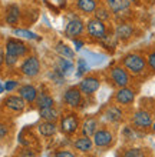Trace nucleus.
Instances as JSON below:
<instances>
[{
  "instance_id": "nucleus-5",
  "label": "nucleus",
  "mask_w": 155,
  "mask_h": 157,
  "mask_svg": "<svg viewBox=\"0 0 155 157\" xmlns=\"http://www.w3.org/2000/svg\"><path fill=\"white\" fill-rule=\"evenodd\" d=\"M109 30L111 29L106 26V23L99 20V19H96V17H91V19H88V21L85 23V32H86V34L96 41L104 40V39L106 37V34H108Z\"/></svg>"
},
{
  "instance_id": "nucleus-32",
  "label": "nucleus",
  "mask_w": 155,
  "mask_h": 157,
  "mask_svg": "<svg viewBox=\"0 0 155 157\" xmlns=\"http://www.w3.org/2000/svg\"><path fill=\"white\" fill-rule=\"evenodd\" d=\"M145 59H147L148 70H149L151 73H154V75H155V47H154V49H151L149 52H148L147 56H145Z\"/></svg>"
},
{
  "instance_id": "nucleus-16",
  "label": "nucleus",
  "mask_w": 155,
  "mask_h": 157,
  "mask_svg": "<svg viewBox=\"0 0 155 157\" xmlns=\"http://www.w3.org/2000/svg\"><path fill=\"white\" fill-rule=\"evenodd\" d=\"M17 93H19V96H22L25 99V101L27 104H35V101H36V99H38V96H39L38 87L33 86L32 83L20 84L19 89H17Z\"/></svg>"
},
{
  "instance_id": "nucleus-23",
  "label": "nucleus",
  "mask_w": 155,
  "mask_h": 157,
  "mask_svg": "<svg viewBox=\"0 0 155 157\" xmlns=\"http://www.w3.org/2000/svg\"><path fill=\"white\" fill-rule=\"evenodd\" d=\"M39 116H40L42 120H45V121H59L62 113H60V110L56 106H53V107L40 109L39 110Z\"/></svg>"
},
{
  "instance_id": "nucleus-27",
  "label": "nucleus",
  "mask_w": 155,
  "mask_h": 157,
  "mask_svg": "<svg viewBox=\"0 0 155 157\" xmlns=\"http://www.w3.org/2000/svg\"><path fill=\"white\" fill-rule=\"evenodd\" d=\"M55 50H56V53H59L62 57L71 59V60H73V59H75V56H76L75 50L72 49V47H69L65 41H58V43H56V46H55Z\"/></svg>"
},
{
  "instance_id": "nucleus-3",
  "label": "nucleus",
  "mask_w": 155,
  "mask_h": 157,
  "mask_svg": "<svg viewBox=\"0 0 155 157\" xmlns=\"http://www.w3.org/2000/svg\"><path fill=\"white\" fill-rule=\"evenodd\" d=\"M108 77L109 82L112 83L116 89L131 86V83H132V75L122 64H115V66L111 67L108 70Z\"/></svg>"
},
{
  "instance_id": "nucleus-12",
  "label": "nucleus",
  "mask_w": 155,
  "mask_h": 157,
  "mask_svg": "<svg viewBox=\"0 0 155 157\" xmlns=\"http://www.w3.org/2000/svg\"><path fill=\"white\" fill-rule=\"evenodd\" d=\"M102 120L109 124H119L125 120V110L119 104H109L102 112Z\"/></svg>"
},
{
  "instance_id": "nucleus-31",
  "label": "nucleus",
  "mask_w": 155,
  "mask_h": 157,
  "mask_svg": "<svg viewBox=\"0 0 155 157\" xmlns=\"http://www.w3.org/2000/svg\"><path fill=\"white\" fill-rule=\"evenodd\" d=\"M89 71V64L86 63L85 59H78V71H76V76L78 77H84V75H86Z\"/></svg>"
},
{
  "instance_id": "nucleus-29",
  "label": "nucleus",
  "mask_w": 155,
  "mask_h": 157,
  "mask_svg": "<svg viewBox=\"0 0 155 157\" xmlns=\"http://www.w3.org/2000/svg\"><path fill=\"white\" fill-rule=\"evenodd\" d=\"M13 34H16L17 37H23V39H29V40H40V36H38L36 33L30 32L26 29H13Z\"/></svg>"
},
{
  "instance_id": "nucleus-14",
  "label": "nucleus",
  "mask_w": 155,
  "mask_h": 157,
  "mask_svg": "<svg viewBox=\"0 0 155 157\" xmlns=\"http://www.w3.org/2000/svg\"><path fill=\"white\" fill-rule=\"evenodd\" d=\"M3 107L10 113H23L26 110L27 103L25 101V99L19 94H9L6 96L2 101Z\"/></svg>"
},
{
  "instance_id": "nucleus-4",
  "label": "nucleus",
  "mask_w": 155,
  "mask_h": 157,
  "mask_svg": "<svg viewBox=\"0 0 155 157\" xmlns=\"http://www.w3.org/2000/svg\"><path fill=\"white\" fill-rule=\"evenodd\" d=\"M152 121H154V113L148 109H138L131 114L129 123L138 130L142 132H148L151 130Z\"/></svg>"
},
{
  "instance_id": "nucleus-20",
  "label": "nucleus",
  "mask_w": 155,
  "mask_h": 157,
  "mask_svg": "<svg viewBox=\"0 0 155 157\" xmlns=\"http://www.w3.org/2000/svg\"><path fill=\"white\" fill-rule=\"evenodd\" d=\"M20 16H22V12H20V7L17 4H9L6 7V12H4V21L7 23L9 26L14 27L16 25H19L20 21Z\"/></svg>"
},
{
  "instance_id": "nucleus-11",
  "label": "nucleus",
  "mask_w": 155,
  "mask_h": 157,
  "mask_svg": "<svg viewBox=\"0 0 155 157\" xmlns=\"http://www.w3.org/2000/svg\"><path fill=\"white\" fill-rule=\"evenodd\" d=\"M85 33V21L82 20V17H79L78 14H72L69 16L65 26V34L69 39H76L80 37Z\"/></svg>"
},
{
  "instance_id": "nucleus-41",
  "label": "nucleus",
  "mask_w": 155,
  "mask_h": 157,
  "mask_svg": "<svg viewBox=\"0 0 155 157\" xmlns=\"http://www.w3.org/2000/svg\"><path fill=\"white\" fill-rule=\"evenodd\" d=\"M76 157H85V156H78V154H76Z\"/></svg>"
},
{
  "instance_id": "nucleus-42",
  "label": "nucleus",
  "mask_w": 155,
  "mask_h": 157,
  "mask_svg": "<svg viewBox=\"0 0 155 157\" xmlns=\"http://www.w3.org/2000/svg\"><path fill=\"white\" fill-rule=\"evenodd\" d=\"M152 113H154V119H155V112H152Z\"/></svg>"
},
{
  "instance_id": "nucleus-10",
  "label": "nucleus",
  "mask_w": 155,
  "mask_h": 157,
  "mask_svg": "<svg viewBox=\"0 0 155 157\" xmlns=\"http://www.w3.org/2000/svg\"><path fill=\"white\" fill-rule=\"evenodd\" d=\"M137 99V90L131 86H125V87H119L116 89L115 94H113V101L122 107H129L135 103Z\"/></svg>"
},
{
  "instance_id": "nucleus-34",
  "label": "nucleus",
  "mask_w": 155,
  "mask_h": 157,
  "mask_svg": "<svg viewBox=\"0 0 155 157\" xmlns=\"http://www.w3.org/2000/svg\"><path fill=\"white\" fill-rule=\"evenodd\" d=\"M53 157H76V153L69 149H59L53 153Z\"/></svg>"
},
{
  "instance_id": "nucleus-8",
  "label": "nucleus",
  "mask_w": 155,
  "mask_h": 157,
  "mask_svg": "<svg viewBox=\"0 0 155 157\" xmlns=\"http://www.w3.org/2000/svg\"><path fill=\"white\" fill-rule=\"evenodd\" d=\"M84 97L85 96L82 94V91H80V89L78 86L67 87L62 94L63 104H65L66 107H69L71 110H78V109L82 107V104H84Z\"/></svg>"
},
{
  "instance_id": "nucleus-30",
  "label": "nucleus",
  "mask_w": 155,
  "mask_h": 157,
  "mask_svg": "<svg viewBox=\"0 0 155 157\" xmlns=\"http://www.w3.org/2000/svg\"><path fill=\"white\" fill-rule=\"evenodd\" d=\"M104 4L112 12V14H116L124 9V2L122 0H104Z\"/></svg>"
},
{
  "instance_id": "nucleus-7",
  "label": "nucleus",
  "mask_w": 155,
  "mask_h": 157,
  "mask_svg": "<svg viewBox=\"0 0 155 157\" xmlns=\"http://www.w3.org/2000/svg\"><path fill=\"white\" fill-rule=\"evenodd\" d=\"M40 60L38 59V56L35 54H27L26 57H23L20 66H19V71L27 78H35L40 75Z\"/></svg>"
},
{
  "instance_id": "nucleus-38",
  "label": "nucleus",
  "mask_w": 155,
  "mask_h": 157,
  "mask_svg": "<svg viewBox=\"0 0 155 157\" xmlns=\"http://www.w3.org/2000/svg\"><path fill=\"white\" fill-rule=\"evenodd\" d=\"M4 64V47L0 46V67Z\"/></svg>"
},
{
  "instance_id": "nucleus-22",
  "label": "nucleus",
  "mask_w": 155,
  "mask_h": 157,
  "mask_svg": "<svg viewBox=\"0 0 155 157\" xmlns=\"http://www.w3.org/2000/svg\"><path fill=\"white\" fill-rule=\"evenodd\" d=\"M98 6H99L98 0H76L75 3L78 12L84 13V14H93Z\"/></svg>"
},
{
  "instance_id": "nucleus-15",
  "label": "nucleus",
  "mask_w": 155,
  "mask_h": 157,
  "mask_svg": "<svg viewBox=\"0 0 155 157\" xmlns=\"http://www.w3.org/2000/svg\"><path fill=\"white\" fill-rule=\"evenodd\" d=\"M113 32H115V36H116V39L119 41H128L129 39L134 37L135 27L129 21H121V23L116 25Z\"/></svg>"
},
{
  "instance_id": "nucleus-18",
  "label": "nucleus",
  "mask_w": 155,
  "mask_h": 157,
  "mask_svg": "<svg viewBox=\"0 0 155 157\" xmlns=\"http://www.w3.org/2000/svg\"><path fill=\"white\" fill-rule=\"evenodd\" d=\"M99 127H101V123H99V120H98L96 117L86 116L84 120H82V123H80V132L79 133L82 136L92 137Z\"/></svg>"
},
{
  "instance_id": "nucleus-21",
  "label": "nucleus",
  "mask_w": 155,
  "mask_h": 157,
  "mask_svg": "<svg viewBox=\"0 0 155 157\" xmlns=\"http://www.w3.org/2000/svg\"><path fill=\"white\" fill-rule=\"evenodd\" d=\"M122 136L125 139L126 141H129V143H134L137 140H141L144 136H145V132L142 130H138V128H135L132 124H128L125 127L122 128Z\"/></svg>"
},
{
  "instance_id": "nucleus-39",
  "label": "nucleus",
  "mask_w": 155,
  "mask_h": 157,
  "mask_svg": "<svg viewBox=\"0 0 155 157\" xmlns=\"http://www.w3.org/2000/svg\"><path fill=\"white\" fill-rule=\"evenodd\" d=\"M3 91H4V84H3L2 82H0V94H2Z\"/></svg>"
},
{
  "instance_id": "nucleus-2",
  "label": "nucleus",
  "mask_w": 155,
  "mask_h": 157,
  "mask_svg": "<svg viewBox=\"0 0 155 157\" xmlns=\"http://www.w3.org/2000/svg\"><path fill=\"white\" fill-rule=\"evenodd\" d=\"M80 117L76 112H67L63 113L60 119H59V130L67 137L75 136L76 133L80 132Z\"/></svg>"
},
{
  "instance_id": "nucleus-36",
  "label": "nucleus",
  "mask_w": 155,
  "mask_h": 157,
  "mask_svg": "<svg viewBox=\"0 0 155 157\" xmlns=\"http://www.w3.org/2000/svg\"><path fill=\"white\" fill-rule=\"evenodd\" d=\"M10 134V127L9 124H6L4 121H0V141L2 140H6Z\"/></svg>"
},
{
  "instance_id": "nucleus-1",
  "label": "nucleus",
  "mask_w": 155,
  "mask_h": 157,
  "mask_svg": "<svg viewBox=\"0 0 155 157\" xmlns=\"http://www.w3.org/2000/svg\"><path fill=\"white\" fill-rule=\"evenodd\" d=\"M121 64L135 77L145 76L148 71V64L145 56L141 53H137V52L124 54L121 59Z\"/></svg>"
},
{
  "instance_id": "nucleus-13",
  "label": "nucleus",
  "mask_w": 155,
  "mask_h": 157,
  "mask_svg": "<svg viewBox=\"0 0 155 157\" xmlns=\"http://www.w3.org/2000/svg\"><path fill=\"white\" fill-rule=\"evenodd\" d=\"M101 83L102 82H101V78H99V76L88 75V76H85V77H82L78 87L80 89V91H82V94L85 97H91V96H93L101 89Z\"/></svg>"
},
{
  "instance_id": "nucleus-28",
  "label": "nucleus",
  "mask_w": 155,
  "mask_h": 157,
  "mask_svg": "<svg viewBox=\"0 0 155 157\" xmlns=\"http://www.w3.org/2000/svg\"><path fill=\"white\" fill-rule=\"evenodd\" d=\"M112 12L109 10L105 4H101V6H98L96 7V10H95V13H93V17H96V19H99V20H102V21H109L111 19H112Z\"/></svg>"
},
{
  "instance_id": "nucleus-40",
  "label": "nucleus",
  "mask_w": 155,
  "mask_h": 157,
  "mask_svg": "<svg viewBox=\"0 0 155 157\" xmlns=\"http://www.w3.org/2000/svg\"><path fill=\"white\" fill-rule=\"evenodd\" d=\"M151 132L155 134V119H154V121H152V126H151Z\"/></svg>"
},
{
  "instance_id": "nucleus-19",
  "label": "nucleus",
  "mask_w": 155,
  "mask_h": 157,
  "mask_svg": "<svg viewBox=\"0 0 155 157\" xmlns=\"http://www.w3.org/2000/svg\"><path fill=\"white\" fill-rule=\"evenodd\" d=\"M36 128H38V133L42 137L51 139V137L58 134L59 124H58V121H45V120H42V121L36 126Z\"/></svg>"
},
{
  "instance_id": "nucleus-25",
  "label": "nucleus",
  "mask_w": 155,
  "mask_h": 157,
  "mask_svg": "<svg viewBox=\"0 0 155 157\" xmlns=\"http://www.w3.org/2000/svg\"><path fill=\"white\" fill-rule=\"evenodd\" d=\"M56 69L66 77V76L71 75L72 70L75 69V64H73V62H72L71 59H66V57H62V56H60V57L56 60Z\"/></svg>"
},
{
  "instance_id": "nucleus-37",
  "label": "nucleus",
  "mask_w": 155,
  "mask_h": 157,
  "mask_svg": "<svg viewBox=\"0 0 155 157\" xmlns=\"http://www.w3.org/2000/svg\"><path fill=\"white\" fill-rule=\"evenodd\" d=\"M72 40H73V44H75V49H76V50H80V49H82V47H84V44H85V43H84V41H82V40H80L79 37L72 39Z\"/></svg>"
},
{
  "instance_id": "nucleus-24",
  "label": "nucleus",
  "mask_w": 155,
  "mask_h": 157,
  "mask_svg": "<svg viewBox=\"0 0 155 157\" xmlns=\"http://www.w3.org/2000/svg\"><path fill=\"white\" fill-rule=\"evenodd\" d=\"M35 104H36L38 110H40V109L53 107V106H56V101H55V97L52 94H49V93H40L39 91V96H38V99H36V101H35Z\"/></svg>"
},
{
  "instance_id": "nucleus-35",
  "label": "nucleus",
  "mask_w": 155,
  "mask_h": 157,
  "mask_svg": "<svg viewBox=\"0 0 155 157\" xmlns=\"http://www.w3.org/2000/svg\"><path fill=\"white\" fill-rule=\"evenodd\" d=\"M16 157H38V153H36V150H33L32 147H25V149H22L19 153H17Z\"/></svg>"
},
{
  "instance_id": "nucleus-26",
  "label": "nucleus",
  "mask_w": 155,
  "mask_h": 157,
  "mask_svg": "<svg viewBox=\"0 0 155 157\" xmlns=\"http://www.w3.org/2000/svg\"><path fill=\"white\" fill-rule=\"evenodd\" d=\"M119 157H148V153H147V150L142 149V147L129 146V147L122 150Z\"/></svg>"
},
{
  "instance_id": "nucleus-33",
  "label": "nucleus",
  "mask_w": 155,
  "mask_h": 157,
  "mask_svg": "<svg viewBox=\"0 0 155 157\" xmlns=\"http://www.w3.org/2000/svg\"><path fill=\"white\" fill-rule=\"evenodd\" d=\"M3 84H4V91H9V93H12V91L17 90V89H19V86H20L16 78H7Z\"/></svg>"
},
{
  "instance_id": "nucleus-17",
  "label": "nucleus",
  "mask_w": 155,
  "mask_h": 157,
  "mask_svg": "<svg viewBox=\"0 0 155 157\" xmlns=\"http://www.w3.org/2000/svg\"><path fill=\"white\" fill-rule=\"evenodd\" d=\"M72 147H73V150H76V151H79L82 154H88L93 150L95 144H93L92 137L82 136L80 134V136L75 137V140L72 141Z\"/></svg>"
},
{
  "instance_id": "nucleus-9",
  "label": "nucleus",
  "mask_w": 155,
  "mask_h": 157,
  "mask_svg": "<svg viewBox=\"0 0 155 157\" xmlns=\"http://www.w3.org/2000/svg\"><path fill=\"white\" fill-rule=\"evenodd\" d=\"M92 140L98 149H109L115 143V133L108 127H99L92 136Z\"/></svg>"
},
{
  "instance_id": "nucleus-6",
  "label": "nucleus",
  "mask_w": 155,
  "mask_h": 157,
  "mask_svg": "<svg viewBox=\"0 0 155 157\" xmlns=\"http://www.w3.org/2000/svg\"><path fill=\"white\" fill-rule=\"evenodd\" d=\"M29 46L26 44L23 40L16 37H9L4 41V54L7 56H12V57L16 59H23L29 54Z\"/></svg>"
}]
</instances>
